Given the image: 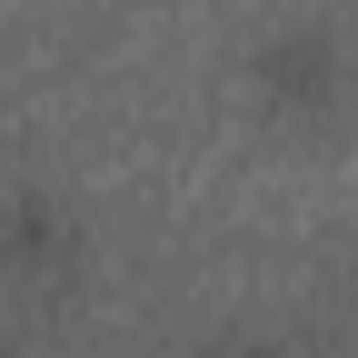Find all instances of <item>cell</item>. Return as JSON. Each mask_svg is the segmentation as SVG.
Wrapping results in <instances>:
<instances>
[{
	"instance_id": "cell-1",
	"label": "cell",
	"mask_w": 358,
	"mask_h": 358,
	"mask_svg": "<svg viewBox=\"0 0 358 358\" xmlns=\"http://www.w3.org/2000/svg\"><path fill=\"white\" fill-rule=\"evenodd\" d=\"M259 90H268V100H289V110H319L329 90H338V50H329L319 30L268 40V50H259Z\"/></svg>"
},
{
	"instance_id": "cell-2",
	"label": "cell",
	"mask_w": 358,
	"mask_h": 358,
	"mask_svg": "<svg viewBox=\"0 0 358 358\" xmlns=\"http://www.w3.org/2000/svg\"><path fill=\"white\" fill-rule=\"evenodd\" d=\"M70 239H60V219L40 209V199H20V209H0V268H50Z\"/></svg>"
}]
</instances>
